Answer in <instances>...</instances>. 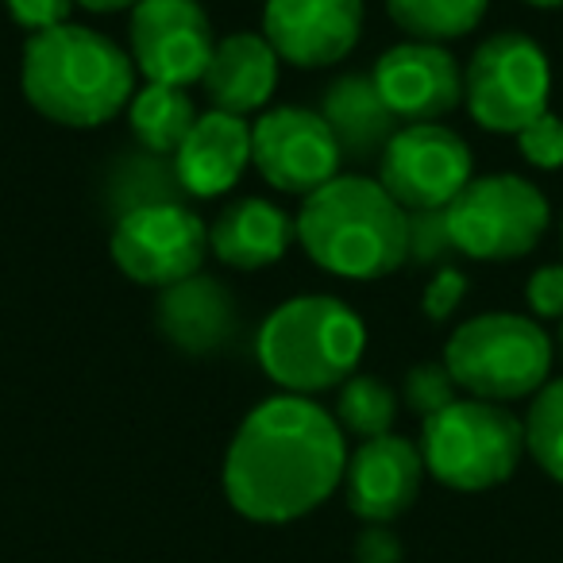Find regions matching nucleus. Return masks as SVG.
Wrapping results in <instances>:
<instances>
[{"mask_svg": "<svg viewBox=\"0 0 563 563\" xmlns=\"http://www.w3.org/2000/svg\"><path fill=\"white\" fill-rule=\"evenodd\" d=\"M347 444L336 417L313 398L274 394L235 429L224 455V494L255 525H290L344 483Z\"/></svg>", "mask_w": 563, "mask_h": 563, "instance_id": "obj_1", "label": "nucleus"}, {"mask_svg": "<svg viewBox=\"0 0 563 563\" xmlns=\"http://www.w3.org/2000/svg\"><path fill=\"white\" fill-rule=\"evenodd\" d=\"M24 101L58 128H101L128 112L135 63L120 43L81 24L27 35L20 63Z\"/></svg>", "mask_w": 563, "mask_h": 563, "instance_id": "obj_2", "label": "nucleus"}, {"mask_svg": "<svg viewBox=\"0 0 563 563\" xmlns=\"http://www.w3.org/2000/svg\"><path fill=\"white\" fill-rule=\"evenodd\" d=\"M294 228L309 263L344 282H378L409 258V212L363 174L309 194Z\"/></svg>", "mask_w": 563, "mask_h": 563, "instance_id": "obj_3", "label": "nucleus"}, {"mask_svg": "<svg viewBox=\"0 0 563 563\" xmlns=\"http://www.w3.org/2000/svg\"><path fill=\"white\" fill-rule=\"evenodd\" d=\"M367 352V324L332 294H301L266 313L255 336L263 375L282 394L313 398L340 390Z\"/></svg>", "mask_w": 563, "mask_h": 563, "instance_id": "obj_4", "label": "nucleus"}, {"mask_svg": "<svg viewBox=\"0 0 563 563\" xmlns=\"http://www.w3.org/2000/svg\"><path fill=\"white\" fill-rule=\"evenodd\" d=\"M424 471L440 486L460 494H483L509 483L525 460V421L509 406L478 398H455L432 413L421 429Z\"/></svg>", "mask_w": 563, "mask_h": 563, "instance_id": "obj_5", "label": "nucleus"}, {"mask_svg": "<svg viewBox=\"0 0 563 563\" xmlns=\"http://www.w3.org/2000/svg\"><path fill=\"white\" fill-rule=\"evenodd\" d=\"M555 344L525 313H478L448 336L444 367L455 386L478 401L509 406L548 383Z\"/></svg>", "mask_w": 563, "mask_h": 563, "instance_id": "obj_6", "label": "nucleus"}, {"mask_svg": "<svg viewBox=\"0 0 563 563\" xmlns=\"http://www.w3.org/2000/svg\"><path fill=\"white\" fill-rule=\"evenodd\" d=\"M444 217L460 255L478 263H514L544 240L552 205L537 181L521 174H486L463 186Z\"/></svg>", "mask_w": 563, "mask_h": 563, "instance_id": "obj_7", "label": "nucleus"}, {"mask_svg": "<svg viewBox=\"0 0 563 563\" xmlns=\"http://www.w3.org/2000/svg\"><path fill=\"white\" fill-rule=\"evenodd\" d=\"M463 101L478 128L517 135L552 101V63L544 47L525 32H494L463 70Z\"/></svg>", "mask_w": 563, "mask_h": 563, "instance_id": "obj_8", "label": "nucleus"}, {"mask_svg": "<svg viewBox=\"0 0 563 563\" xmlns=\"http://www.w3.org/2000/svg\"><path fill=\"white\" fill-rule=\"evenodd\" d=\"M112 263L128 282L166 290L189 278L209 258V224L181 201H158L117 217L112 224Z\"/></svg>", "mask_w": 563, "mask_h": 563, "instance_id": "obj_9", "label": "nucleus"}, {"mask_svg": "<svg viewBox=\"0 0 563 563\" xmlns=\"http://www.w3.org/2000/svg\"><path fill=\"white\" fill-rule=\"evenodd\" d=\"M475 178V155L467 140L448 124L398 128L378 158V186L406 212L448 209Z\"/></svg>", "mask_w": 563, "mask_h": 563, "instance_id": "obj_10", "label": "nucleus"}, {"mask_svg": "<svg viewBox=\"0 0 563 563\" xmlns=\"http://www.w3.org/2000/svg\"><path fill=\"white\" fill-rule=\"evenodd\" d=\"M251 166L278 194L309 197L336 178L344 155L321 112L282 104L263 112L251 128Z\"/></svg>", "mask_w": 563, "mask_h": 563, "instance_id": "obj_11", "label": "nucleus"}, {"mask_svg": "<svg viewBox=\"0 0 563 563\" xmlns=\"http://www.w3.org/2000/svg\"><path fill=\"white\" fill-rule=\"evenodd\" d=\"M132 63L155 86H194L201 81L217 35L209 12L197 0H140L132 9Z\"/></svg>", "mask_w": 563, "mask_h": 563, "instance_id": "obj_12", "label": "nucleus"}, {"mask_svg": "<svg viewBox=\"0 0 563 563\" xmlns=\"http://www.w3.org/2000/svg\"><path fill=\"white\" fill-rule=\"evenodd\" d=\"M363 35V0H266L263 40L278 63L324 70L344 63Z\"/></svg>", "mask_w": 563, "mask_h": 563, "instance_id": "obj_13", "label": "nucleus"}, {"mask_svg": "<svg viewBox=\"0 0 563 563\" xmlns=\"http://www.w3.org/2000/svg\"><path fill=\"white\" fill-rule=\"evenodd\" d=\"M371 78L386 109L406 124H440L463 104V66L444 43H398L383 51Z\"/></svg>", "mask_w": 563, "mask_h": 563, "instance_id": "obj_14", "label": "nucleus"}, {"mask_svg": "<svg viewBox=\"0 0 563 563\" xmlns=\"http://www.w3.org/2000/svg\"><path fill=\"white\" fill-rule=\"evenodd\" d=\"M424 460L413 440L386 432V437L363 440L344 467V498L347 509L363 525H394L413 509L424 483Z\"/></svg>", "mask_w": 563, "mask_h": 563, "instance_id": "obj_15", "label": "nucleus"}, {"mask_svg": "<svg viewBox=\"0 0 563 563\" xmlns=\"http://www.w3.org/2000/svg\"><path fill=\"white\" fill-rule=\"evenodd\" d=\"M155 324L170 347L186 355L224 352L240 329V306L235 294L212 274H189L158 294Z\"/></svg>", "mask_w": 563, "mask_h": 563, "instance_id": "obj_16", "label": "nucleus"}, {"mask_svg": "<svg viewBox=\"0 0 563 563\" xmlns=\"http://www.w3.org/2000/svg\"><path fill=\"white\" fill-rule=\"evenodd\" d=\"M170 163L186 197L209 201L228 194L251 166V124L232 112L209 109L205 117H197Z\"/></svg>", "mask_w": 563, "mask_h": 563, "instance_id": "obj_17", "label": "nucleus"}, {"mask_svg": "<svg viewBox=\"0 0 563 563\" xmlns=\"http://www.w3.org/2000/svg\"><path fill=\"white\" fill-rule=\"evenodd\" d=\"M278 86V55L255 32H232L217 40L209 66L201 74V89L212 109L251 117L271 101Z\"/></svg>", "mask_w": 563, "mask_h": 563, "instance_id": "obj_18", "label": "nucleus"}, {"mask_svg": "<svg viewBox=\"0 0 563 563\" xmlns=\"http://www.w3.org/2000/svg\"><path fill=\"white\" fill-rule=\"evenodd\" d=\"M290 243H298V228L286 212L266 197H243L220 209L209 224V255L232 271H263L274 266Z\"/></svg>", "mask_w": 563, "mask_h": 563, "instance_id": "obj_19", "label": "nucleus"}, {"mask_svg": "<svg viewBox=\"0 0 563 563\" xmlns=\"http://www.w3.org/2000/svg\"><path fill=\"white\" fill-rule=\"evenodd\" d=\"M321 117L340 143L344 163H378L386 143L398 135V117L386 109L371 74H344L324 89Z\"/></svg>", "mask_w": 563, "mask_h": 563, "instance_id": "obj_20", "label": "nucleus"}, {"mask_svg": "<svg viewBox=\"0 0 563 563\" xmlns=\"http://www.w3.org/2000/svg\"><path fill=\"white\" fill-rule=\"evenodd\" d=\"M197 124L194 97L178 86H155L147 81L135 89L132 104H128V128H132L135 143L158 158H174L189 128Z\"/></svg>", "mask_w": 563, "mask_h": 563, "instance_id": "obj_21", "label": "nucleus"}, {"mask_svg": "<svg viewBox=\"0 0 563 563\" xmlns=\"http://www.w3.org/2000/svg\"><path fill=\"white\" fill-rule=\"evenodd\" d=\"M490 0H386V16L394 27L417 43L463 40L483 24Z\"/></svg>", "mask_w": 563, "mask_h": 563, "instance_id": "obj_22", "label": "nucleus"}, {"mask_svg": "<svg viewBox=\"0 0 563 563\" xmlns=\"http://www.w3.org/2000/svg\"><path fill=\"white\" fill-rule=\"evenodd\" d=\"M181 197L186 194H181L170 158H158L143 147H140V155H120L109 170V201L117 217H124V212H132V209H143V205L181 201Z\"/></svg>", "mask_w": 563, "mask_h": 563, "instance_id": "obj_23", "label": "nucleus"}, {"mask_svg": "<svg viewBox=\"0 0 563 563\" xmlns=\"http://www.w3.org/2000/svg\"><path fill=\"white\" fill-rule=\"evenodd\" d=\"M398 409L401 398L390 383L375 375H352L344 386L336 390V424L347 432V437H360V440H375L394 432V421H398Z\"/></svg>", "mask_w": 563, "mask_h": 563, "instance_id": "obj_24", "label": "nucleus"}, {"mask_svg": "<svg viewBox=\"0 0 563 563\" xmlns=\"http://www.w3.org/2000/svg\"><path fill=\"white\" fill-rule=\"evenodd\" d=\"M525 452L552 483H563V378H548L529 401Z\"/></svg>", "mask_w": 563, "mask_h": 563, "instance_id": "obj_25", "label": "nucleus"}, {"mask_svg": "<svg viewBox=\"0 0 563 563\" xmlns=\"http://www.w3.org/2000/svg\"><path fill=\"white\" fill-rule=\"evenodd\" d=\"M455 394H460V386H455L452 371L444 367V360L440 363L424 360V363H413V367L406 371L398 398L406 401V409H413L421 421H429L432 413H440V409L452 406Z\"/></svg>", "mask_w": 563, "mask_h": 563, "instance_id": "obj_26", "label": "nucleus"}, {"mask_svg": "<svg viewBox=\"0 0 563 563\" xmlns=\"http://www.w3.org/2000/svg\"><path fill=\"white\" fill-rule=\"evenodd\" d=\"M521 158L532 170H560L563 166V117L548 109L544 117H537L529 128L514 135Z\"/></svg>", "mask_w": 563, "mask_h": 563, "instance_id": "obj_27", "label": "nucleus"}, {"mask_svg": "<svg viewBox=\"0 0 563 563\" xmlns=\"http://www.w3.org/2000/svg\"><path fill=\"white\" fill-rule=\"evenodd\" d=\"M460 255L448 232L444 209L437 212H409V258L421 266H448V258Z\"/></svg>", "mask_w": 563, "mask_h": 563, "instance_id": "obj_28", "label": "nucleus"}, {"mask_svg": "<svg viewBox=\"0 0 563 563\" xmlns=\"http://www.w3.org/2000/svg\"><path fill=\"white\" fill-rule=\"evenodd\" d=\"M467 290H471V282H467V274H463L460 266H452V263L437 266V274H432L429 286H424V294H421V313H424V321L444 324L448 317H452L455 309L463 306Z\"/></svg>", "mask_w": 563, "mask_h": 563, "instance_id": "obj_29", "label": "nucleus"}, {"mask_svg": "<svg viewBox=\"0 0 563 563\" xmlns=\"http://www.w3.org/2000/svg\"><path fill=\"white\" fill-rule=\"evenodd\" d=\"M525 301L544 321H563V263L537 266L525 282Z\"/></svg>", "mask_w": 563, "mask_h": 563, "instance_id": "obj_30", "label": "nucleus"}, {"mask_svg": "<svg viewBox=\"0 0 563 563\" xmlns=\"http://www.w3.org/2000/svg\"><path fill=\"white\" fill-rule=\"evenodd\" d=\"M78 0H4L9 16L16 20L20 27H27V35L47 32V27L70 24V9Z\"/></svg>", "mask_w": 563, "mask_h": 563, "instance_id": "obj_31", "label": "nucleus"}, {"mask_svg": "<svg viewBox=\"0 0 563 563\" xmlns=\"http://www.w3.org/2000/svg\"><path fill=\"white\" fill-rule=\"evenodd\" d=\"M406 548H401L398 532L390 525H363L355 537V563H401Z\"/></svg>", "mask_w": 563, "mask_h": 563, "instance_id": "obj_32", "label": "nucleus"}, {"mask_svg": "<svg viewBox=\"0 0 563 563\" xmlns=\"http://www.w3.org/2000/svg\"><path fill=\"white\" fill-rule=\"evenodd\" d=\"M86 12H97V16H112V12H128L135 9L140 0H78Z\"/></svg>", "mask_w": 563, "mask_h": 563, "instance_id": "obj_33", "label": "nucleus"}, {"mask_svg": "<svg viewBox=\"0 0 563 563\" xmlns=\"http://www.w3.org/2000/svg\"><path fill=\"white\" fill-rule=\"evenodd\" d=\"M529 9H544V12H552V9H563V0H525Z\"/></svg>", "mask_w": 563, "mask_h": 563, "instance_id": "obj_34", "label": "nucleus"}, {"mask_svg": "<svg viewBox=\"0 0 563 563\" xmlns=\"http://www.w3.org/2000/svg\"><path fill=\"white\" fill-rule=\"evenodd\" d=\"M555 352H560V360H563V321H560V336H555Z\"/></svg>", "mask_w": 563, "mask_h": 563, "instance_id": "obj_35", "label": "nucleus"}, {"mask_svg": "<svg viewBox=\"0 0 563 563\" xmlns=\"http://www.w3.org/2000/svg\"><path fill=\"white\" fill-rule=\"evenodd\" d=\"M560 240H563V224H560Z\"/></svg>", "mask_w": 563, "mask_h": 563, "instance_id": "obj_36", "label": "nucleus"}]
</instances>
